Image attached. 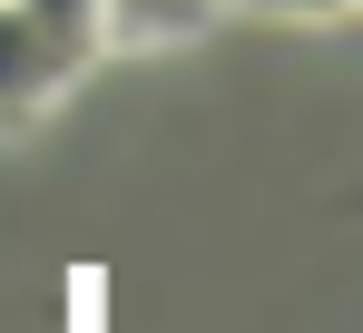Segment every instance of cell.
<instances>
[{
    "instance_id": "obj_1",
    "label": "cell",
    "mask_w": 363,
    "mask_h": 333,
    "mask_svg": "<svg viewBox=\"0 0 363 333\" xmlns=\"http://www.w3.org/2000/svg\"><path fill=\"white\" fill-rule=\"evenodd\" d=\"M89 59L60 50L20 0H0V128H30V118H50L69 98V79H79Z\"/></svg>"
},
{
    "instance_id": "obj_2",
    "label": "cell",
    "mask_w": 363,
    "mask_h": 333,
    "mask_svg": "<svg viewBox=\"0 0 363 333\" xmlns=\"http://www.w3.org/2000/svg\"><path fill=\"white\" fill-rule=\"evenodd\" d=\"M236 0H99V40L108 50H177V40H206Z\"/></svg>"
},
{
    "instance_id": "obj_5",
    "label": "cell",
    "mask_w": 363,
    "mask_h": 333,
    "mask_svg": "<svg viewBox=\"0 0 363 333\" xmlns=\"http://www.w3.org/2000/svg\"><path fill=\"white\" fill-rule=\"evenodd\" d=\"M354 10H363V0H354Z\"/></svg>"
},
{
    "instance_id": "obj_4",
    "label": "cell",
    "mask_w": 363,
    "mask_h": 333,
    "mask_svg": "<svg viewBox=\"0 0 363 333\" xmlns=\"http://www.w3.org/2000/svg\"><path fill=\"white\" fill-rule=\"evenodd\" d=\"M236 10H265V20H334V10H354V0H236Z\"/></svg>"
},
{
    "instance_id": "obj_3",
    "label": "cell",
    "mask_w": 363,
    "mask_h": 333,
    "mask_svg": "<svg viewBox=\"0 0 363 333\" xmlns=\"http://www.w3.org/2000/svg\"><path fill=\"white\" fill-rule=\"evenodd\" d=\"M20 10H30V20H40L60 50H79V59L108 50V40H99V0H20Z\"/></svg>"
}]
</instances>
